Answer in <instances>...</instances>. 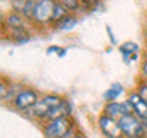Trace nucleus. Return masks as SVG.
I'll return each mask as SVG.
<instances>
[{"label":"nucleus","instance_id":"423d86ee","mask_svg":"<svg viewBox=\"0 0 147 138\" xmlns=\"http://www.w3.org/2000/svg\"><path fill=\"white\" fill-rule=\"evenodd\" d=\"M15 104H16V107L21 110L33 108L37 104V94L31 89L22 90L20 94H17L16 99H15Z\"/></svg>","mask_w":147,"mask_h":138},{"label":"nucleus","instance_id":"4468645a","mask_svg":"<svg viewBox=\"0 0 147 138\" xmlns=\"http://www.w3.org/2000/svg\"><path fill=\"white\" fill-rule=\"evenodd\" d=\"M77 21L75 17L72 16H66L65 18H63L61 20V23H60V29H64V31H70L74 27L76 26Z\"/></svg>","mask_w":147,"mask_h":138},{"label":"nucleus","instance_id":"a878e982","mask_svg":"<svg viewBox=\"0 0 147 138\" xmlns=\"http://www.w3.org/2000/svg\"><path fill=\"white\" fill-rule=\"evenodd\" d=\"M57 1H58V0H57Z\"/></svg>","mask_w":147,"mask_h":138},{"label":"nucleus","instance_id":"412c9836","mask_svg":"<svg viewBox=\"0 0 147 138\" xmlns=\"http://www.w3.org/2000/svg\"><path fill=\"white\" fill-rule=\"evenodd\" d=\"M142 71H144V75L147 76V61L145 62V65H144V68H142Z\"/></svg>","mask_w":147,"mask_h":138},{"label":"nucleus","instance_id":"7ed1b4c3","mask_svg":"<svg viewBox=\"0 0 147 138\" xmlns=\"http://www.w3.org/2000/svg\"><path fill=\"white\" fill-rule=\"evenodd\" d=\"M55 5H57V0H39V1H37L33 18L40 23H47V22L53 21Z\"/></svg>","mask_w":147,"mask_h":138},{"label":"nucleus","instance_id":"f3484780","mask_svg":"<svg viewBox=\"0 0 147 138\" xmlns=\"http://www.w3.org/2000/svg\"><path fill=\"white\" fill-rule=\"evenodd\" d=\"M28 3V0H11V6L16 12H22Z\"/></svg>","mask_w":147,"mask_h":138},{"label":"nucleus","instance_id":"9d476101","mask_svg":"<svg viewBox=\"0 0 147 138\" xmlns=\"http://www.w3.org/2000/svg\"><path fill=\"white\" fill-rule=\"evenodd\" d=\"M137 52H139V45L134 42H126L120 47V53L124 55L125 60L130 58H136Z\"/></svg>","mask_w":147,"mask_h":138},{"label":"nucleus","instance_id":"393cba45","mask_svg":"<svg viewBox=\"0 0 147 138\" xmlns=\"http://www.w3.org/2000/svg\"><path fill=\"white\" fill-rule=\"evenodd\" d=\"M76 138H81V137H76Z\"/></svg>","mask_w":147,"mask_h":138},{"label":"nucleus","instance_id":"f03ea898","mask_svg":"<svg viewBox=\"0 0 147 138\" xmlns=\"http://www.w3.org/2000/svg\"><path fill=\"white\" fill-rule=\"evenodd\" d=\"M71 121L66 117H61L58 120H53L45 127V136L48 138H64L71 131Z\"/></svg>","mask_w":147,"mask_h":138},{"label":"nucleus","instance_id":"f8f14e48","mask_svg":"<svg viewBox=\"0 0 147 138\" xmlns=\"http://www.w3.org/2000/svg\"><path fill=\"white\" fill-rule=\"evenodd\" d=\"M6 22L7 25L11 27L12 29L15 28H24V20L17 15L16 12H12L10 13L7 17H6Z\"/></svg>","mask_w":147,"mask_h":138},{"label":"nucleus","instance_id":"dca6fc26","mask_svg":"<svg viewBox=\"0 0 147 138\" xmlns=\"http://www.w3.org/2000/svg\"><path fill=\"white\" fill-rule=\"evenodd\" d=\"M61 4L66 7L67 11H76L80 7L79 0H61Z\"/></svg>","mask_w":147,"mask_h":138},{"label":"nucleus","instance_id":"20e7f679","mask_svg":"<svg viewBox=\"0 0 147 138\" xmlns=\"http://www.w3.org/2000/svg\"><path fill=\"white\" fill-rule=\"evenodd\" d=\"M63 102L61 98H59L57 95H47L42 100L37 102V104L33 107V115L37 117H47L50 110L55 108Z\"/></svg>","mask_w":147,"mask_h":138},{"label":"nucleus","instance_id":"b1692460","mask_svg":"<svg viewBox=\"0 0 147 138\" xmlns=\"http://www.w3.org/2000/svg\"><path fill=\"white\" fill-rule=\"evenodd\" d=\"M146 61H147V55H146Z\"/></svg>","mask_w":147,"mask_h":138},{"label":"nucleus","instance_id":"6ab92c4d","mask_svg":"<svg viewBox=\"0 0 147 138\" xmlns=\"http://www.w3.org/2000/svg\"><path fill=\"white\" fill-rule=\"evenodd\" d=\"M142 98H144L146 102H147V86H142L141 89H140V93H139Z\"/></svg>","mask_w":147,"mask_h":138},{"label":"nucleus","instance_id":"4be33fe9","mask_svg":"<svg viewBox=\"0 0 147 138\" xmlns=\"http://www.w3.org/2000/svg\"><path fill=\"white\" fill-rule=\"evenodd\" d=\"M79 1H81V3H90V1H92V0H79Z\"/></svg>","mask_w":147,"mask_h":138},{"label":"nucleus","instance_id":"9b49d317","mask_svg":"<svg viewBox=\"0 0 147 138\" xmlns=\"http://www.w3.org/2000/svg\"><path fill=\"white\" fill-rule=\"evenodd\" d=\"M123 90H124V88H123V86L120 83H114L104 93V99L105 100H109V102H113L114 99H117L118 96L123 93Z\"/></svg>","mask_w":147,"mask_h":138},{"label":"nucleus","instance_id":"aec40b11","mask_svg":"<svg viewBox=\"0 0 147 138\" xmlns=\"http://www.w3.org/2000/svg\"><path fill=\"white\" fill-rule=\"evenodd\" d=\"M7 95V88L6 86H4V83L1 82V94H0V96H1V99H5Z\"/></svg>","mask_w":147,"mask_h":138},{"label":"nucleus","instance_id":"f257e3e1","mask_svg":"<svg viewBox=\"0 0 147 138\" xmlns=\"http://www.w3.org/2000/svg\"><path fill=\"white\" fill-rule=\"evenodd\" d=\"M123 133L130 138H140L145 135V126H142L136 117L131 114H126L118 120Z\"/></svg>","mask_w":147,"mask_h":138},{"label":"nucleus","instance_id":"a211bd4d","mask_svg":"<svg viewBox=\"0 0 147 138\" xmlns=\"http://www.w3.org/2000/svg\"><path fill=\"white\" fill-rule=\"evenodd\" d=\"M58 54V56H63V55H65V50L60 47H57V45H54V47H50L48 48V54Z\"/></svg>","mask_w":147,"mask_h":138},{"label":"nucleus","instance_id":"6e6552de","mask_svg":"<svg viewBox=\"0 0 147 138\" xmlns=\"http://www.w3.org/2000/svg\"><path fill=\"white\" fill-rule=\"evenodd\" d=\"M126 114H130V110L126 107V104H120V103H110L105 107V115L113 117V119H120L121 116Z\"/></svg>","mask_w":147,"mask_h":138},{"label":"nucleus","instance_id":"39448f33","mask_svg":"<svg viewBox=\"0 0 147 138\" xmlns=\"http://www.w3.org/2000/svg\"><path fill=\"white\" fill-rule=\"evenodd\" d=\"M99 127L102 132L109 138H120L124 133L121 131L119 123L115 121V119L108 116V115H103L99 117Z\"/></svg>","mask_w":147,"mask_h":138},{"label":"nucleus","instance_id":"1a4fd4ad","mask_svg":"<svg viewBox=\"0 0 147 138\" xmlns=\"http://www.w3.org/2000/svg\"><path fill=\"white\" fill-rule=\"evenodd\" d=\"M69 114H70V105L63 100L59 105H57L55 108L50 110V113L48 114L47 117L53 121V120H58V119H61V117H66Z\"/></svg>","mask_w":147,"mask_h":138},{"label":"nucleus","instance_id":"2eb2a0df","mask_svg":"<svg viewBox=\"0 0 147 138\" xmlns=\"http://www.w3.org/2000/svg\"><path fill=\"white\" fill-rule=\"evenodd\" d=\"M36 5H37V1H36V0H28V3H27V5H26V7H25V10L22 11V13H24V15H25L27 18H33Z\"/></svg>","mask_w":147,"mask_h":138},{"label":"nucleus","instance_id":"0eeeda50","mask_svg":"<svg viewBox=\"0 0 147 138\" xmlns=\"http://www.w3.org/2000/svg\"><path fill=\"white\" fill-rule=\"evenodd\" d=\"M129 103H130L131 108L134 109L137 116L141 117L142 120L147 119V102L140 94H131L129 96Z\"/></svg>","mask_w":147,"mask_h":138},{"label":"nucleus","instance_id":"5701e85b","mask_svg":"<svg viewBox=\"0 0 147 138\" xmlns=\"http://www.w3.org/2000/svg\"><path fill=\"white\" fill-rule=\"evenodd\" d=\"M144 126H145V128L147 130V119H145V122H144Z\"/></svg>","mask_w":147,"mask_h":138},{"label":"nucleus","instance_id":"ddd939ff","mask_svg":"<svg viewBox=\"0 0 147 138\" xmlns=\"http://www.w3.org/2000/svg\"><path fill=\"white\" fill-rule=\"evenodd\" d=\"M66 16H67L66 7L64 6L61 3H58L57 1L55 10H54V15H53V21H61L63 18H65Z\"/></svg>","mask_w":147,"mask_h":138}]
</instances>
